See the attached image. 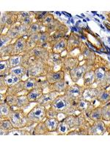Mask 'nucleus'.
<instances>
[{
    "mask_svg": "<svg viewBox=\"0 0 110 147\" xmlns=\"http://www.w3.org/2000/svg\"><path fill=\"white\" fill-rule=\"evenodd\" d=\"M44 110L43 107H36L34 110H32L31 113H29V118L32 120L35 121H39L42 119L43 117Z\"/></svg>",
    "mask_w": 110,
    "mask_h": 147,
    "instance_id": "nucleus-1",
    "label": "nucleus"
},
{
    "mask_svg": "<svg viewBox=\"0 0 110 147\" xmlns=\"http://www.w3.org/2000/svg\"><path fill=\"white\" fill-rule=\"evenodd\" d=\"M66 106H67V102L63 97H59L58 99L55 100L54 103V108L57 110H63L66 107Z\"/></svg>",
    "mask_w": 110,
    "mask_h": 147,
    "instance_id": "nucleus-2",
    "label": "nucleus"
},
{
    "mask_svg": "<svg viewBox=\"0 0 110 147\" xmlns=\"http://www.w3.org/2000/svg\"><path fill=\"white\" fill-rule=\"evenodd\" d=\"M84 72V68L82 67H79V68L74 69L72 72H71V77L73 79V80H78V79H80L82 76Z\"/></svg>",
    "mask_w": 110,
    "mask_h": 147,
    "instance_id": "nucleus-3",
    "label": "nucleus"
},
{
    "mask_svg": "<svg viewBox=\"0 0 110 147\" xmlns=\"http://www.w3.org/2000/svg\"><path fill=\"white\" fill-rule=\"evenodd\" d=\"M84 84L90 85L94 81V73L93 71L87 72L84 74Z\"/></svg>",
    "mask_w": 110,
    "mask_h": 147,
    "instance_id": "nucleus-4",
    "label": "nucleus"
},
{
    "mask_svg": "<svg viewBox=\"0 0 110 147\" xmlns=\"http://www.w3.org/2000/svg\"><path fill=\"white\" fill-rule=\"evenodd\" d=\"M46 124L47 128L49 129L50 130H54L57 127L58 121L56 119H48L46 121Z\"/></svg>",
    "mask_w": 110,
    "mask_h": 147,
    "instance_id": "nucleus-5",
    "label": "nucleus"
},
{
    "mask_svg": "<svg viewBox=\"0 0 110 147\" xmlns=\"http://www.w3.org/2000/svg\"><path fill=\"white\" fill-rule=\"evenodd\" d=\"M40 94H41L40 90H35L32 92H30L27 96V98L30 101H34V100H36L38 98H39V96H40Z\"/></svg>",
    "mask_w": 110,
    "mask_h": 147,
    "instance_id": "nucleus-6",
    "label": "nucleus"
},
{
    "mask_svg": "<svg viewBox=\"0 0 110 147\" xmlns=\"http://www.w3.org/2000/svg\"><path fill=\"white\" fill-rule=\"evenodd\" d=\"M95 77H96V79L99 82H101L103 81V79H105V71H103L102 69H98L96 71H95Z\"/></svg>",
    "mask_w": 110,
    "mask_h": 147,
    "instance_id": "nucleus-7",
    "label": "nucleus"
},
{
    "mask_svg": "<svg viewBox=\"0 0 110 147\" xmlns=\"http://www.w3.org/2000/svg\"><path fill=\"white\" fill-rule=\"evenodd\" d=\"M62 73L58 72V73H54L50 75L49 77V80L51 82H57L59 81L61 79H62Z\"/></svg>",
    "mask_w": 110,
    "mask_h": 147,
    "instance_id": "nucleus-8",
    "label": "nucleus"
},
{
    "mask_svg": "<svg viewBox=\"0 0 110 147\" xmlns=\"http://www.w3.org/2000/svg\"><path fill=\"white\" fill-rule=\"evenodd\" d=\"M68 94L70 96H71L72 97H76L79 94V90L77 87L74 86L72 87L69 89L68 90Z\"/></svg>",
    "mask_w": 110,
    "mask_h": 147,
    "instance_id": "nucleus-9",
    "label": "nucleus"
},
{
    "mask_svg": "<svg viewBox=\"0 0 110 147\" xmlns=\"http://www.w3.org/2000/svg\"><path fill=\"white\" fill-rule=\"evenodd\" d=\"M18 80V78L16 76H11V77H8L7 79H6V83H7L8 85H12L13 83H16L17 82Z\"/></svg>",
    "mask_w": 110,
    "mask_h": 147,
    "instance_id": "nucleus-10",
    "label": "nucleus"
},
{
    "mask_svg": "<svg viewBox=\"0 0 110 147\" xmlns=\"http://www.w3.org/2000/svg\"><path fill=\"white\" fill-rule=\"evenodd\" d=\"M11 72L14 75H20L23 73V69H21V67H16L11 69Z\"/></svg>",
    "mask_w": 110,
    "mask_h": 147,
    "instance_id": "nucleus-11",
    "label": "nucleus"
},
{
    "mask_svg": "<svg viewBox=\"0 0 110 147\" xmlns=\"http://www.w3.org/2000/svg\"><path fill=\"white\" fill-rule=\"evenodd\" d=\"M12 123H13L14 125H16V124H18L20 120V114L19 113H15L12 116Z\"/></svg>",
    "mask_w": 110,
    "mask_h": 147,
    "instance_id": "nucleus-12",
    "label": "nucleus"
},
{
    "mask_svg": "<svg viewBox=\"0 0 110 147\" xmlns=\"http://www.w3.org/2000/svg\"><path fill=\"white\" fill-rule=\"evenodd\" d=\"M55 88L58 91H62L65 88V82L63 81L58 82L57 83L55 84Z\"/></svg>",
    "mask_w": 110,
    "mask_h": 147,
    "instance_id": "nucleus-13",
    "label": "nucleus"
},
{
    "mask_svg": "<svg viewBox=\"0 0 110 147\" xmlns=\"http://www.w3.org/2000/svg\"><path fill=\"white\" fill-rule=\"evenodd\" d=\"M10 65H16L18 64H19L20 63V57H13L10 59Z\"/></svg>",
    "mask_w": 110,
    "mask_h": 147,
    "instance_id": "nucleus-14",
    "label": "nucleus"
},
{
    "mask_svg": "<svg viewBox=\"0 0 110 147\" xmlns=\"http://www.w3.org/2000/svg\"><path fill=\"white\" fill-rule=\"evenodd\" d=\"M24 41L22 40H18L17 42H16V49L17 50H21V49L24 47Z\"/></svg>",
    "mask_w": 110,
    "mask_h": 147,
    "instance_id": "nucleus-15",
    "label": "nucleus"
},
{
    "mask_svg": "<svg viewBox=\"0 0 110 147\" xmlns=\"http://www.w3.org/2000/svg\"><path fill=\"white\" fill-rule=\"evenodd\" d=\"M59 130L61 132H63V133H65V132H66L67 131H68V128H67L66 124H65V123L59 124Z\"/></svg>",
    "mask_w": 110,
    "mask_h": 147,
    "instance_id": "nucleus-16",
    "label": "nucleus"
},
{
    "mask_svg": "<svg viewBox=\"0 0 110 147\" xmlns=\"http://www.w3.org/2000/svg\"><path fill=\"white\" fill-rule=\"evenodd\" d=\"M34 85H35L34 82L31 80V79H29V80H27L25 82V85H24V86H25L27 89H31L34 87Z\"/></svg>",
    "mask_w": 110,
    "mask_h": 147,
    "instance_id": "nucleus-17",
    "label": "nucleus"
},
{
    "mask_svg": "<svg viewBox=\"0 0 110 147\" xmlns=\"http://www.w3.org/2000/svg\"><path fill=\"white\" fill-rule=\"evenodd\" d=\"M65 42L62 41L59 42L58 44H57L56 45H55V49H56L61 50L65 47Z\"/></svg>",
    "mask_w": 110,
    "mask_h": 147,
    "instance_id": "nucleus-18",
    "label": "nucleus"
},
{
    "mask_svg": "<svg viewBox=\"0 0 110 147\" xmlns=\"http://www.w3.org/2000/svg\"><path fill=\"white\" fill-rule=\"evenodd\" d=\"M1 126H2V129H4V130H8V129H10L11 127V124H10V121H6L2 122V125Z\"/></svg>",
    "mask_w": 110,
    "mask_h": 147,
    "instance_id": "nucleus-19",
    "label": "nucleus"
},
{
    "mask_svg": "<svg viewBox=\"0 0 110 147\" xmlns=\"http://www.w3.org/2000/svg\"><path fill=\"white\" fill-rule=\"evenodd\" d=\"M8 113V107L6 105H2L1 106V114L3 115H7Z\"/></svg>",
    "mask_w": 110,
    "mask_h": 147,
    "instance_id": "nucleus-20",
    "label": "nucleus"
},
{
    "mask_svg": "<svg viewBox=\"0 0 110 147\" xmlns=\"http://www.w3.org/2000/svg\"><path fill=\"white\" fill-rule=\"evenodd\" d=\"M52 95L54 94H48V95L45 96L43 98V102L45 103V102H47L48 101H50L51 99H52Z\"/></svg>",
    "mask_w": 110,
    "mask_h": 147,
    "instance_id": "nucleus-21",
    "label": "nucleus"
},
{
    "mask_svg": "<svg viewBox=\"0 0 110 147\" xmlns=\"http://www.w3.org/2000/svg\"><path fill=\"white\" fill-rule=\"evenodd\" d=\"M100 115H101V113L98 112V110L95 111L93 113H92V117L95 119H98L100 118Z\"/></svg>",
    "mask_w": 110,
    "mask_h": 147,
    "instance_id": "nucleus-22",
    "label": "nucleus"
},
{
    "mask_svg": "<svg viewBox=\"0 0 110 147\" xmlns=\"http://www.w3.org/2000/svg\"><path fill=\"white\" fill-rule=\"evenodd\" d=\"M26 100V98L24 96H22V97H20L18 98V99H17V102H18V105H23V102Z\"/></svg>",
    "mask_w": 110,
    "mask_h": 147,
    "instance_id": "nucleus-23",
    "label": "nucleus"
},
{
    "mask_svg": "<svg viewBox=\"0 0 110 147\" xmlns=\"http://www.w3.org/2000/svg\"><path fill=\"white\" fill-rule=\"evenodd\" d=\"M100 97H101V99L102 100H106V99H109V94H106V93H103V94L101 95Z\"/></svg>",
    "mask_w": 110,
    "mask_h": 147,
    "instance_id": "nucleus-24",
    "label": "nucleus"
},
{
    "mask_svg": "<svg viewBox=\"0 0 110 147\" xmlns=\"http://www.w3.org/2000/svg\"><path fill=\"white\" fill-rule=\"evenodd\" d=\"M38 26L37 25V24H33V25L31 27V31L32 33H35L38 31Z\"/></svg>",
    "mask_w": 110,
    "mask_h": 147,
    "instance_id": "nucleus-25",
    "label": "nucleus"
},
{
    "mask_svg": "<svg viewBox=\"0 0 110 147\" xmlns=\"http://www.w3.org/2000/svg\"><path fill=\"white\" fill-rule=\"evenodd\" d=\"M0 67H1V71H3L4 69H6L7 68V64H6V62H1V65H0Z\"/></svg>",
    "mask_w": 110,
    "mask_h": 147,
    "instance_id": "nucleus-26",
    "label": "nucleus"
},
{
    "mask_svg": "<svg viewBox=\"0 0 110 147\" xmlns=\"http://www.w3.org/2000/svg\"><path fill=\"white\" fill-rule=\"evenodd\" d=\"M8 41H9V39H8V38H4V39L2 38H1V46L2 47V46H3V45H4V44H5L6 43H7Z\"/></svg>",
    "mask_w": 110,
    "mask_h": 147,
    "instance_id": "nucleus-27",
    "label": "nucleus"
},
{
    "mask_svg": "<svg viewBox=\"0 0 110 147\" xmlns=\"http://www.w3.org/2000/svg\"><path fill=\"white\" fill-rule=\"evenodd\" d=\"M51 21H52V18L50 16H48L45 18V21L47 23H50V22H51Z\"/></svg>",
    "mask_w": 110,
    "mask_h": 147,
    "instance_id": "nucleus-28",
    "label": "nucleus"
},
{
    "mask_svg": "<svg viewBox=\"0 0 110 147\" xmlns=\"http://www.w3.org/2000/svg\"><path fill=\"white\" fill-rule=\"evenodd\" d=\"M85 105H86V103H85L84 102H81L80 103H79V106H80V107H82V108H84Z\"/></svg>",
    "mask_w": 110,
    "mask_h": 147,
    "instance_id": "nucleus-29",
    "label": "nucleus"
},
{
    "mask_svg": "<svg viewBox=\"0 0 110 147\" xmlns=\"http://www.w3.org/2000/svg\"><path fill=\"white\" fill-rule=\"evenodd\" d=\"M24 23H26V24H29V23H30V18H29L28 17L27 18H25L24 19Z\"/></svg>",
    "mask_w": 110,
    "mask_h": 147,
    "instance_id": "nucleus-30",
    "label": "nucleus"
},
{
    "mask_svg": "<svg viewBox=\"0 0 110 147\" xmlns=\"http://www.w3.org/2000/svg\"><path fill=\"white\" fill-rule=\"evenodd\" d=\"M46 35H43L41 37H40V41H46Z\"/></svg>",
    "mask_w": 110,
    "mask_h": 147,
    "instance_id": "nucleus-31",
    "label": "nucleus"
},
{
    "mask_svg": "<svg viewBox=\"0 0 110 147\" xmlns=\"http://www.w3.org/2000/svg\"><path fill=\"white\" fill-rule=\"evenodd\" d=\"M4 21H6V16H4H4L2 15V23H3Z\"/></svg>",
    "mask_w": 110,
    "mask_h": 147,
    "instance_id": "nucleus-32",
    "label": "nucleus"
},
{
    "mask_svg": "<svg viewBox=\"0 0 110 147\" xmlns=\"http://www.w3.org/2000/svg\"><path fill=\"white\" fill-rule=\"evenodd\" d=\"M22 14V16H26L27 18L28 17V16H29V13H21Z\"/></svg>",
    "mask_w": 110,
    "mask_h": 147,
    "instance_id": "nucleus-33",
    "label": "nucleus"
},
{
    "mask_svg": "<svg viewBox=\"0 0 110 147\" xmlns=\"http://www.w3.org/2000/svg\"><path fill=\"white\" fill-rule=\"evenodd\" d=\"M107 79H108V82H109V83H110V74H109V77H108Z\"/></svg>",
    "mask_w": 110,
    "mask_h": 147,
    "instance_id": "nucleus-34",
    "label": "nucleus"
}]
</instances>
